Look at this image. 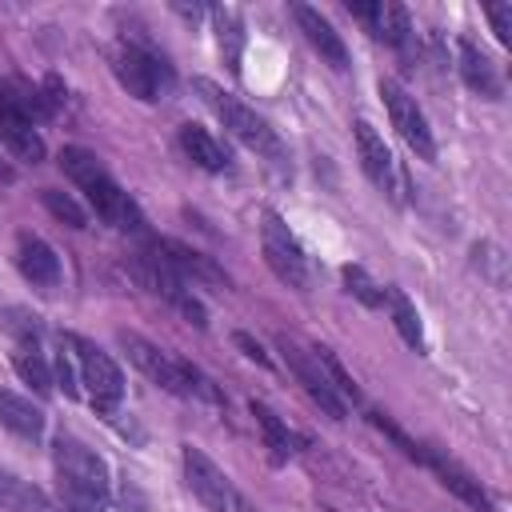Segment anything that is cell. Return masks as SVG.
Here are the masks:
<instances>
[{"instance_id": "1", "label": "cell", "mask_w": 512, "mask_h": 512, "mask_svg": "<svg viewBox=\"0 0 512 512\" xmlns=\"http://www.w3.org/2000/svg\"><path fill=\"white\" fill-rule=\"evenodd\" d=\"M60 172L88 196V204L96 208V216L104 224H112L116 232H148V220L140 212V204L112 180V172L104 168V160L80 144L60 148Z\"/></svg>"}, {"instance_id": "2", "label": "cell", "mask_w": 512, "mask_h": 512, "mask_svg": "<svg viewBox=\"0 0 512 512\" xmlns=\"http://www.w3.org/2000/svg\"><path fill=\"white\" fill-rule=\"evenodd\" d=\"M52 468L60 484V500L68 512H108L112 480L108 464L76 436H56L52 444Z\"/></svg>"}, {"instance_id": "3", "label": "cell", "mask_w": 512, "mask_h": 512, "mask_svg": "<svg viewBox=\"0 0 512 512\" xmlns=\"http://www.w3.org/2000/svg\"><path fill=\"white\" fill-rule=\"evenodd\" d=\"M192 88L200 92V100L216 112V120L240 140V144H248L256 156H264L272 168H288V152H284V144H280V136L272 132V124L256 112V108H248L240 96H232V92H224L216 80H208V76H196L192 80Z\"/></svg>"}, {"instance_id": "4", "label": "cell", "mask_w": 512, "mask_h": 512, "mask_svg": "<svg viewBox=\"0 0 512 512\" xmlns=\"http://www.w3.org/2000/svg\"><path fill=\"white\" fill-rule=\"evenodd\" d=\"M128 272L136 276V284L140 288H148L152 296H160V300H168L176 312H184L196 328H204L208 324V316H204V304L196 300V292H192V284L160 256V248L156 244H148V248H140V252H132L128 256Z\"/></svg>"}, {"instance_id": "5", "label": "cell", "mask_w": 512, "mask_h": 512, "mask_svg": "<svg viewBox=\"0 0 512 512\" xmlns=\"http://www.w3.org/2000/svg\"><path fill=\"white\" fill-rule=\"evenodd\" d=\"M112 72H116L120 88H128V96H136L144 104L160 100L172 88V64L140 40H120L112 48Z\"/></svg>"}, {"instance_id": "6", "label": "cell", "mask_w": 512, "mask_h": 512, "mask_svg": "<svg viewBox=\"0 0 512 512\" xmlns=\"http://www.w3.org/2000/svg\"><path fill=\"white\" fill-rule=\"evenodd\" d=\"M180 464H184V480L192 488V496L208 508V512H256L244 492L228 480V472L196 444H180Z\"/></svg>"}, {"instance_id": "7", "label": "cell", "mask_w": 512, "mask_h": 512, "mask_svg": "<svg viewBox=\"0 0 512 512\" xmlns=\"http://www.w3.org/2000/svg\"><path fill=\"white\" fill-rule=\"evenodd\" d=\"M64 348H72L68 356L76 360L80 384L88 388L96 412H100V416H112L116 404H120V396H124V372H120V364H116L104 348H96L88 336H76V332L64 336Z\"/></svg>"}, {"instance_id": "8", "label": "cell", "mask_w": 512, "mask_h": 512, "mask_svg": "<svg viewBox=\"0 0 512 512\" xmlns=\"http://www.w3.org/2000/svg\"><path fill=\"white\" fill-rule=\"evenodd\" d=\"M276 348L284 352V364L292 368V376H296V384L308 392V400L324 412V416H332V420H344L348 416V404H344V396L336 392V384L328 380V372H324V364L316 360V352L312 348H304L300 340H292V336H276Z\"/></svg>"}, {"instance_id": "9", "label": "cell", "mask_w": 512, "mask_h": 512, "mask_svg": "<svg viewBox=\"0 0 512 512\" xmlns=\"http://www.w3.org/2000/svg\"><path fill=\"white\" fill-rule=\"evenodd\" d=\"M260 252H264V260H268V268L288 284V288H308V256H304V248H300V240L292 236V228L272 212V208H264V220H260Z\"/></svg>"}, {"instance_id": "10", "label": "cell", "mask_w": 512, "mask_h": 512, "mask_svg": "<svg viewBox=\"0 0 512 512\" xmlns=\"http://www.w3.org/2000/svg\"><path fill=\"white\" fill-rule=\"evenodd\" d=\"M352 132H356V156H360V168H364V176L392 200V204H404V192H408V176H404V168L396 164V156H392V148L384 144V136L368 124V120H356L352 124Z\"/></svg>"}, {"instance_id": "11", "label": "cell", "mask_w": 512, "mask_h": 512, "mask_svg": "<svg viewBox=\"0 0 512 512\" xmlns=\"http://www.w3.org/2000/svg\"><path fill=\"white\" fill-rule=\"evenodd\" d=\"M380 100L388 108L392 128L400 132V140L420 156V160H436V140L428 128V116L420 112L416 96H408V88H400L396 80H380Z\"/></svg>"}, {"instance_id": "12", "label": "cell", "mask_w": 512, "mask_h": 512, "mask_svg": "<svg viewBox=\"0 0 512 512\" xmlns=\"http://www.w3.org/2000/svg\"><path fill=\"white\" fill-rule=\"evenodd\" d=\"M120 340V348L128 352V360L152 380V384H160L164 392H172V396H184L188 400V360H180V356H168L164 348H156L152 340H144V336H136V332H120L116 336Z\"/></svg>"}, {"instance_id": "13", "label": "cell", "mask_w": 512, "mask_h": 512, "mask_svg": "<svg viewBox=\"0 0 512 512\" xmlns=\"http://www.w3.org/2000/svg\"><path fill=\"white\" fill-rule=\"evenodd\" d=\"M420 464L424 468H432L436 472V480L452 492V496H460L468 508H476V512H496V504H492V496L484 492V484L464 468V464H456L452 456H444L440 448H432V444H424V456H420Z\"/></svg>"}, {"instance_id": "14", "label": "cell", "mask_w": 512, "mask_h": 512, "mask_svg": "<svg viewBox=\"0 0 512 512\" xmlns=\"http://www.w3.org/2000/svg\"><path fill=\"white\" fill-rule=\"evenodd\" d=\"M292 16H296L304 40L320 52V60L332 64L336 72H344V68H348V44H344V36L332 28V20H328L320 8H312V4H292Z\"/></svg>"}, {"instance_id": "15", "label": "cell", "mask_w": 512, "mask_h": 512, "mask_svg": "<svg viewBox=\"0 0 512 512\" xmlns=\"http://www.w3.org/2000/svg\"><path fill=\"white\" fill-rule=\"evenodd\" d=\"M156 248H160V256L196 288V284H204V288H228V272L212 260V256H204V252H196V248H188V244H180V240H152Z\"/></svg>"}, {"instance_id": "16", "label": "cell", "mask_w": 512, "mask_h": 512, "mask_svg": "<svg viewBox=\"0 0 512 512\" xmlns=\"http://www.w3.org/2000/svg\"><path fill=\"white\" fill-rule=\"evenodd\" d=\"M16 268L36 288H56L60 284V256H56V248L48 240L32 236V232H20V240H16Z\"/></svg>"}, {"instance_id": "17", "label": "cell", "mask_w": 512, "mask_h": 512, "mask_svg": "<svg viewBox=\"0 0 512 512\" xmlns=\"http://www.w3.org/2000/svg\"><path fill=\"white\" fill-rule=\"evenodd\" d=\"M456 52H460V80H464L476 96H484V100H500V96H504V80H500L492 56H488L480 44H472L468 36L456 40Z\"/></svg>"}, {"instance_id": "18", "label": "cell", "mask_w": 512, "mask_h": 512, "mask_svg": "<svg viewBox=\"0 0 512 512\" xmlns=\"http://www.w3.org/2000/svg\"><path fill=\"white\" fill-rule=\"evenodd\" d=\"M180 148H184V156L196 164V168H204V172H228L232 168V156H228V148L204 128V124H180Z\"/></svg>"}, {"instance_id": "19", "label": "cell", "mask_w": 512, "mask_h": 512, "mask_svg": "<svg viewBox=\"0 0 512 512\" xmlns=\"http://www.w3.org/2000/svg\"><path fill=\"white\" fill-rule=\"evenodd\" d=\"M0 424L12 432V436H20V440H44V412L28 400V396H20V392H12V388H0Z\"/></svg>"}, {"instance_id": "20", "label": "cell", "mask_w": 512, "mask_h": 512, "mask_svg": "<svg viewBox=\"0 0 512 512\" xmlns=\"http://www.w3.org/2000/svg\"><path fill=\"white\" fill-rule=\"evenodd\" d=\"M0 136H4L8 152H12L16 160H24V164H40L44 152H48L44 140H40V132H36V124L24 120V116L12 112V108H0Z\"/></svg>"}, {"instance_id": "21", "label": "cell", "mask_w": 512, "mask_h": 512, "mask_svg": "<svg viewBox=\"0 0 512 512\" xmlns=\"http://www.w3.org/2000/svg\"><path fill=\"white\" fill-rule=\"evenodd\" d=\"M212 28H216V48L228 64L232 76H240V60H244V16L232 4H216L212 8Z\"/></svg>"}, {"instance_id": "22", "label": "cell", "mask_w": 512, "mask_h": 512, "mask_svg": "<svg viewBox=\"0 0 512 512\" xmlns=\"http://www.w3.org/2000/svg\"><path fill=\"white\" fill-rule=\"evenodd\" d=\"M248 412L256 416V428H260V436H264V448H268V456L276 460V464H284L288 456H296L300 452V436L264 404V400H252L248 404Z\"/></svg>"}, {"instance_id": "23", "label": "cell", "mask_w": 512, "mask_h": 512, "mask_svg": "<svg viewBox=\"0 0 512 512\" xmlns=\"http://www.w3.org/2000/svg\"><path fill=\"white\" fill-rule=\"evenodd\" d=\"M368 32L376 40H384L388 48H396L400 56H412L416 32H412V20H408V8H400V4H376V16H372Z\"/></svg>"}, {"instance_id": "24", "label": "cell", "mask_w": 512, "mask_h": 512, "mask_svg": "<svg viewBox=\"0 0 512 512\" xmlns=\"http://www.w3.org/2000/svg\"><path fill=\"white\" fill-rule=\"evenodd\" d=\"M0 508H8V512H56L52 500L32 480H20L8 468H0Z\"/></svg>"}, {"instance_id": "25", "label": "cell", "mask_w": 512, "mask_h": 512, "mask_svg": "<svg viewBox=\"0 0 512 512\" xmlns=\"http://www.w3.org/2000/svg\"><path fill=\"white\" fill-rule=\"evenodd\" d=\"M384 304L392 308V324H396L400 340H404L408 348L420 352V348H424V328H420V312H416V304L404 296V288H388Z\"/></svg>"}, {"instance_id": "26", "label": "cell", "mask_w": 512, "mask_h": 512, "mask_svg": "<svg viewBox=\"0 0 512 512\" xmlns=\"http://www.w3.org/2000/svg\"><path fill=\"white\" fill-rule=\"evenodd\" d=\"M40 200H44V208H48L56 220H64L68 228H88V212L76 204V196H72V192H60V188H40Z\"/></svg>"}, {"instance_id": "27", "label": "cell", "mask_w": 512, "mask_h": 512, "mask_svg": "<svg viewBox=\"0 0 512 512\" xmlns=\"http://www.w3.org/2000/svg\"><path fill=\"white\" fill-rule=\"evenodd\" d=\"M344 288L360 300V304H368V308H384V296H388V288H380L360 264H348L344 268Z\"/></svg>"}, {"instance_id": "28", "label": "cell", "mask_w": 512, "mask_h": 512, "mask_svg": "<svg viewBox=\"0 0 512 512\" xmlns=\"http://www.w3.org/2000/svg\"><path fill=\"white\" fill-rule=\"evenodd\" d=\"M316 352V360L324 364V372H328V380L336 384V392L344 396V404H360V388H356V380L344 372V364L332 356V348H312Z\"/></svg>"}, {"instance_id": "29", "label": "cell", "mask_w": 512, "mask_h": 512, "mask_svg": "<svg viewBox=\"0 0 512 512\" xmlns=\"http://www.w3.org/2000/svg\"><path fill=\"white\" fill-rule=\"evenodd\" d=\"M472 256H476V268L484 264V272H488L492 284H504V252L496 244H476Z\"/></svg>"}, {"instance_id": "30", "label": "cell", "mask_w": 512, "mask_h": 512, "mask_svg": "<svg viewBox=\"0 0 512 512\" xmlns=\"http://www.w3.org/2000/svg\"><path fill=\"white\" fill-rule=\"evenodd\" d=\"M488 20H492V32L500 44H512V8L508 4H492L488 8Z\"/></svg>"}, {"instance_id": "31", "label": "cell", "mask_w": 512, "mask_h": 512, "mask_svg": "<svg viewBox=\"0 0 512 512\" xmlns=\"http://www.w3.org/2000/svg\"><path fill=\"white\" fill-rule=\"evenodd\" d=\"M232 344H236V348H240L248 360H256L260 368H272V356H268V352L260 348V340H252L248 332H236V336H232Z\"/></svg>"}, {"instance_id": "32", "label": "cell", "mask_w": 512, "mask_h": 512, "mask_svg": "<svg viewBox=\"0 0 512 512\" xmlns=\"http://www.w3.org/2000/svg\"><path fill=\"white\" fill-rule=\"evenodd\" d=\"M52 380L64 388V396H76V372H72V360H68V352H64V348H60V356H56Z\"/></svg>"}, {"instance_id": "33", "label": "cell", "mask_w": 512, "mask_h": 512, "mask_svg": "<svg viewBox=\"0 0 512 512\" xmlns=\"http://www.w3.org/2000/svg\"><path fill=\"white\" fill-rule=\"evenodd\" d=\"M0 180H4V184H8V180H12V168H8V164H4V160H0Z\"/></svg>"}]
</instances>
